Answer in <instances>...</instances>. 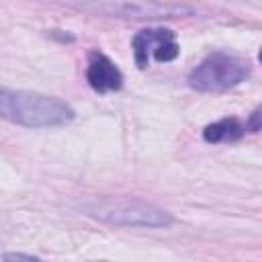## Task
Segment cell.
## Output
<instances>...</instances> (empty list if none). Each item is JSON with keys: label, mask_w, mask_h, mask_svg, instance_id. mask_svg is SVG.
Segmentation results:
<instances>
[{"label": "cell", "mask_w": 262, "mask_h": 262, "mask_svg": "<svg viewBox=\"0 0 262 262\" xmlns=\"http://www.w3.org/2000/svg\"><path fill=\"white\" fill-rule=\"evenodd\" d=\"M0 115L4 121L29 129L66 127L76 119L70 102L57 96L10 88H2L0 92Z\"/></svg>", "instance_id": "obj_1"}, {"label": "cell", "mask_w": 262, "mask_h": 262, "mask_svg": "<svg viewBox=\"0 0 262 262\" xmlns=\"http://www.w3.org/2000/svg\"><path fill=\"white\" fill-rule=\"evenodd\" d=\"M78 209L92 219L119 227H170L174 223L168 211L137 199H88Z\"/></svg>", "instance_id": "obj_2"}, {"label": "cell", "mask_w": 262, "mask_h": 262, "mask_svg": "<svg viewBox=\"0 0 262 262\" xmlns=\"http://www.w3.org/2000/svg\"><path fill=\"white\" fill-rule=\"evenodd\" d=\"M250 76V66L246 59L225 53V51H213L207 57H203L190 72H188V86L196 92H227Z\"/></svg>", "instance_id": "obj_3"}, {"label": "cell", "mask_w": 262, "mask_h": 262, "mask_svg": "<svg viewBox=\"0 0 262 262\" xmlns=\"http://www.w3.org/2000/svg\"><path fill=\"white\" fill-rule=\"evenodd\" d=\"M131 47H133L135 66L139 70H145L149 66L151 57L160 63H168V61H174L180 55V45L176 41L174 31L162 29V27L139 31L133 37Z\"/></svg>", "instance_id": "obj_4"}, {"label": "cell", "mask_w": 262, "mask_h": 262, "mask_svg": "<svg viewBox=\"0 0 262 262\" xmlns=\"http://www.w3.org/2000/svg\"><path fill=\"white\" fill-rule=\"evenodd\" d=\"M86 82L98 94L117 92V90L123 88V72L117 68V63L108 55L94 49V51L88 53Z\"/></svg>", "instance_id": "obj_5"}, {"label": "cell", "mask_w": 262, "mask_h": 262, "mask_svg": "<svg viewBox=\"0 0 262 262\" xmlns=\"http://www.w3.org/2000/svg\"><path fill=\"white\" fill-rule=\"evenodd\" d=\"M248 133L246 123L239 121L237 117H225L215 123H209L203 129V139L207 143H233L242 139Z\"/></svg>", "instance_id": "obj_6"}, {"label": "cell", "mask_w": 262, "mask_h": 262, "mask_svg": "<svg viewBox=\"0 0 262 262\" xmlns=\"http://www.w3.org/2000/svg\"><path fill=\"white\" fill-rule=\"evenodd\" d=\"M244 123H246L248 133H258V131H262V104L256 106V108L248 115V119H246Z\"/></svg>", "instance_id": "obj_7"}, {"label": "cell", "mask_w": 262, "mask_h": 262, "mask_svg": "<svg viewBox=\"0 0 262 262\" xmlns=\"http://www.w3.org/2000/svg\"><path fill=\"white\" fill-rule=\"evenodd\" d=\"M16 260H23V262H35V260H39V256H33V254H20V252H4V254H2V262H16Z\"/></svg>", "instance_id": "obj_8"}, {"label": "cell", "mask_w": 262, "mask_h": 262, "mask_svg": "<svg viewBox=\"0 0 262 262\" xmlns=\"http://www.w3.org/2000/svg\"><path fill=\"white\" fill-rule=\"evenodd\" d=\"M258 61L262 63V47H260V51H258Z\"/></svg>", "instance_id": "obj_9"}]
</instances>
